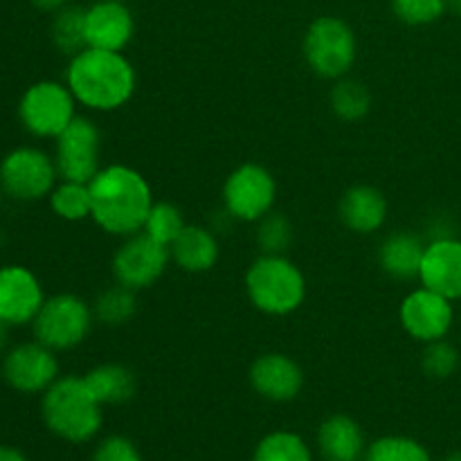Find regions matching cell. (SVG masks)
I'll use <instances>...</instances> for the list:
<instances>
[{
    "label": "cell",
    "instance_id": "6da1fadb",
    "mask_svg": "<svg viewBox=\"0 0 461 461\" xmlns=\"http://www.w3.org/2000/svg\"><path fill=\"white\" fill-rule=\"evenodd\" d=\"M95 223L108 234L131 237L142 232L144 221L153 205L151 187L140 171L124 165L99 169L88 183Z\"/></svg>",
    "mask_w": 461,
    "mask_h": 461
},
{
    "label": "cell",
    "instance_id": "7a4b0ae2",
    "mask_svg": "<svg viewBox=\"0 0 461 461\" xmlns=\"http://www.w3.org/2000/svg\"><path fill=\"white\" fill-rule=\"evenodd\" d=\"M66 84L86 108L115 111L133 97L135 70L122 52L86 48L70 57Z\"/></svg>",
    "mask_w": 461,
    "mask_h": 461
},
{
    "label": "cell",
    "instance_id": "3957f363",
    "mask_svg": "<svg viewBox=\"0 0 461 461\" xmlns=\"http://www.w3.org/2000/svg\"><path fill=\"white\" fill-rule=\"evenodd\" d=\"M102 408L84 376L57 378L41 399V417L48 430L70 444H86L97 435Z\"/></svg>",
    "mask_w": 461,
    "mask_h": 461
},
{
    "label": "cell",
    "instance_id": "277c9868",
    "mask_svg": "<svg viewBox=\"0 0 461 461\" xmlns=\"http://www.w3.org/2000/svg\"><path fill=\"white\" fill-rule=\"evenodd\" d=\"M246 288L252 304L268 315L293 313L306 297L304 275L284 255H261L248 270Z\"/></svg>",
    "mask_w": 461,
    "mask_h": 461
},
{
    "label": "cell",
    "instance_id": "5b68a950",
    "mask_svg": "<svg viewBox=\"0 0 461 461\" xmlns=\"http://www.w3.org/2000/svg\"><path fill=\"white\" fill-rule=\"evenodd\" d=\"M75 104L77 99L68 84L50 79L36 81L18 102V120L34 138L57 140L77 117Z\"/></svg>",
    "mask_w": 461,
    "mask_h": 461
},
{
    "label": "cell",
    "instance_id": "8992f818",
    "mask_svg": "<svg viewBox=\"0 0 461 461\" xmlns=\"http://www.w3.org/2000/svg\"><path fill=\"white\" fill-rule=\"evenodd\" d=\"M90 327H93V311L72 293L48 297L32 322L36 340L52 351L75 349L86 340Z\"/></svg>",
    "mask_w": 461,
    "mask_h": 461
},
{
    "label": "cell",
    "instance_id": "52a82bcc",
    "mask_svg": "<svg viewBox=\"0 0 461 461\" xmlns=\"http://www.w3.org/2000/svg\"><path fill=\"white\" fill-rule=\"evenodd\" d=\"M356 34L342 18L322 16L311 23L304 39L306 63L324 79H342L354 66Z\"/></svg>",
    "mask_w": 461,
    "mask_h": 461
},
{
    "label": "cell",
    "instance_id": "ba28073f",
    "mask_svg": "<svg viewBox=\"0 0 461 461\" xmlns=\"http://www.w3.org/2000/svg\"><path fill=\"white\" fill-rule=\"evenodd\" d=\"M59 178L54 158L43 149L18 147L0 160V189L14 201H41L50 196Z\"/></svg>",
    "mask_w": 461,
    "mask_h": 461
},
{
    "label": "cell",
    "instance_id": "9c48e42d",
    "mask_svg": "<svg viewBox=\"0 0 461 461\" xmlns=\"http://www.w3.org/2000/svg\"><path fill=\"white\" fill-rule=\"evenodd\" d=\"M277 185L273 174L261 165H241L223 185L225 212L239 221H259L273 212Z\"/></svg>",
    "mask_w": 461,
    "mask_h": 461
},
{
    "label": "cell",
    "instance_id": "30bf717a",
    "mask_svg": "<svg viewBox=\"0 0 461 461\" xmlns=\"http://www.w3.org/2000/svg\"><path fill=\"white\" fill-rule=\"evenodd\" d=\"M99 149H102V135L95 122L75 117L57 138L54 165L59 178L88 185L99 174Z\"/></svg>",
    "mask_w": 461,
    "mask_h": 461
},
{
    "label": "cell",
    "instance_id": "8fae6325",
    "mask_svg": "<svg viewBox=\"0 0 461 461\" xmlns=\"http://www.w3.org/2000/svg\"><path fill=\"white\" fill-rule=\"evenodd\" d=\"M169 259V248L158 243L147 232H135L126 237L113 257V273L117 284L131 291H140L153 286L162 277Z\"/></svg>",
    "mask_w": 461,
    "mask_h": 461
},
{
    "label": "cell",
    "instance_id": "7c38bea8",
    "mask_svg": "<svg viewBox=\"0 0 461 461\" xmlns=\"http://www.w3.org/2000/svg\"><path fill=\"white\" fill-rule=\"evenodd\" d=\"M54 354L57 351L39 340L12 347L0 365L5 383L21 394H43L59 378V360Z\"/></svg>",
    "mask_w": 461,
    "mask_h": 461
},
{
    "label": "cell",
    "instance_id": "4fadbf2b",
    "mask_svg": "<svg viewBox=\"0 0 461 461\" xmlns=\"http://www.w3.org/2000/svg\"><path fill=\"white\" fill-rule=\"evenodd\" d=\"M48 300L43 286L25 266L0 268V320L9 327H25L34 322L41 306Z\"/></svg>",
    "mask_w": 461,
    "mask_h": 461
},
{
    "label": "cell",
    "instance_id": "5bb4252c",
    "mask_svg": "<svg viewBox=\"0 0 461 461\" xmlns=\"http://www.w3.org/2000/svg\"><path fill=\"white\" fill-rule=\"evenodd\" d=\"M401 324L414 340H444L453 327V304L439 293L421 286L410 293L401 304Z\"/></svg>",
    "mask_w": 461,
    "mask_h": 461
},
{
    "label": "cell",
    "instance_id": "9a60e30c",
    "mask_svg": "<svg viewBox=\"0 0 461 461\" xmlns=\"http://www.w3.org/2000/svg\"><path fill=\"white\" fill-rule=\"evenodd\" d=\"M419 279L426 288L439 293L446 300H461V241L439 237L423 252Z\"/></svg>",
    "mask_w": 461,
    "mask_h": 461
},
{
    "label": "cell",
    "instance_id": "2e32d148",
    "mask_svg": "<svg viewBox=\"0 0 461 461\" xmlns=\"http://www.w3.org/2000/svg\"><path fill=\"white\" fill-rule=\"evenodd\" d=\"M135 23L129 7L115 0H97L86 9V45L122 52L133 39Z\"/></svg>",
    "mask_w": 461,
    "mask_h": 461
},
{
    "label": "cell",
    "instance_id": "e0dca14e",
    "mask_svg": "<svg viewBox=\"0 0 461 461\" xmlns=\"http://www.w3.org/2000/svg\"><path fill=\"white\" fill-rule=\"evenodd\" d=\"M250 383L264 399L284 403L293 401L304 387V372L293 358L284 354H264L252 363Z\"/></svg>",
    "mask_w": 461,
    "mask_h": 461
},
{
    "label": "cell",
    "instance_id": "ac0fdd59",
    "mask_svg": "<svg viewBox=\"0 0 461 461\" xmlns=\"http://www.w3.org/2000/svg\"><path fill=\"white\" fill-rule=\"evenodd\" d=\"M338 212H340V221L351 232L372 234L385 223L387 201L376 187L356 185V187L347 189Z\"/></svg>",
    "mask_w": 461,
    "mask_h": 461
},
{
    "label": "cell",
    "instance_id": "d6986e66",
    "mask_svg": "<svg viewBox=\"0 0 461 461\" xmlns=\"http://www.w3.org/2000/svg\"><path fill=\"white\" fill-rule=\"evenodd\" d=\"M318 446L324 461H363L365 435L347 414H333L320 426Z\"/></svg>",
    "mask_w": 461,
    "mask_h": 461
},
{
    "label": "cell",
    "instance_id": "ffe728a7",
    "mask_svg": "<svg viewBox=\"0 0 461 461\" xmlns=\"http://www.w3.org/2000/svg\"><path fill=\"white\" fill-rule=\"evenodd\" d=\"M169 252L185 273H207L219 261V241L207 228L187 225L171 243Z\"/></svg>",
    "mask_w": 461,
    "mask_h": 461
},
{
    "label": "cell",
    "instance_id": "44dd1931",
    "mask_svg": "<svg viewBox=\"0 0 461 461\" xmlns=\"http://www.w3.org/2000/svg\"><path fill=\"white\" fill-rule=\"evenodd\" d=\"M423 252H426V246L417 234L396 232L390 234L378 248V264L390 277L408 282V279L419 277Z\"/></svg>",
    "mask_w": 461,
    "mask_h": 461
},
{
    "label": "cell",
    "instance_id": "7402d4cb",
    "mask_svg": "<svg viewBox=\"0 0 461 461\" xmlns=\"http://www.w3.org/2000/svg\"><path fill=\"white\" fill-rule=\"evenodd\" d=\"M84 381L102 405L126 403L135 394V376L124 365H99L86 374Z\"/></svg>",
    "mask_w": 461,
    "mask_h": 461
},
{
    "label": "cell",
    "instance_id": "603a6c76",
    "mask_svg": "<svg viewBox=\"0 0 461 461\" xmlns=\"http://www.w3.org/2000/svg\"><path fill=\"white\" fill-rule=\"evenodd\" d=\"M52 21V41L59 52L75 57L81 50H86V9L77 5H66L63 9L54 12Z\"/></svg>",
    "mask_w": 461,
    "mask_h": 461
},
{
    "label": "cell",
    "instance_id": "cb8c5ba5",
    "mask_svg": "<svg viewBox=\"0 0 461 461\" xmlns=\"http://www.w3.org/2000/svg\"><path fill=\"white\" fill-rule=\"evenodd\" d=\"M252 461H313V455L297 432L277 430L257 444Z\"/></svg>",
    "mask_w": 461,
    "mask_h": 461
},
{
    "label": "cell",
    "instance_id": "d4e9b609",
    "mask_svg": "<svg viewBox=\"0 0 461 461\" xmlns=\"http://www.w3.org/2000/svg\"><path fill=\"white\" fill-rule=\"evenodd\" d=\"M50 207L63 221L88 219L90 212H93L90 187L86 183L63 180L61 185H54V189L50 192Z\"/></svg>",
    "mask_w": 461,
    "mask_h": 461
},
{
    "label": "cell",
    "instance_id": "484cf974",
    "mask_svg": "<svg viewBox=\"0 0 461 461\" xmlns=\"http://www.w3.org/2000/svg\"><path fill=\"white\" fill-rule=\"evenodd\" d=\"M331 108L345 122H358L372 108V95L360 81L340 79L331 90Z\"/></svg>",
    "mask_w": 461,
    "mask_h": 461
},
{
    "label": "cell",
    "instance_id": "4316f807",
    "mask_svg": "<svg viewBox=\"0 0 461 461\" xmlns=\"http://www.w3.org/2000/svg\"><path fill=\"white\" fill-rule=\"evenodd\" d=\"M138 311V304H135V291L131 288L117 286L108 288L95 302V315H97L99 322L108 324V327H120V324H126Z\"/></svg>",
    "mask_w": 461,
    "mask_h": 461
},
{
    "label": "cell",
    "instance_id": "83f0119b",
    "mask_svg": "<svg viewBox=\"0 0 461 461\" xmlns=\"http://www.w3.org/2000/svg\"><path fill=\"white\" fill-rule=\"evenodd\" d=\"M363 461H432L423 444L410 437H381L367 446Z\"/></svg>",
    "mask_w": 461,
    "mask_h": 461
},
{
    "label": "cell",
    "instance_id": "f1b7e54d",
    "mask_svg": "<svg viewBox=\"0 0 461 461\" xmlns=\"http://www.w3.org/2000/svg\"><path fill=\"white\" fill-rule=\"evenodd\" d=\"M185 228H187V223H185L183 214L174 203H153L147 221H144L142 232L169 248Z\"/></svg>",
    "mask_w": 461,
    "mask_h": 461
},
{
    "label": "cell",
    "instance_id": "f546056e",
    "mask_svg": "<svg viewBox=\"0 0 461 461\" xmlns=\"http://www.w3.org/2000/svg\"><path fill=\"white\" fill-rule=\"evenodd\" d=\"M293 230L291 221L279 212H268L264 219H259V230H257V243L264 250V255H284L291 246Z\"/></svg>",
    "mask_w": 461,
    "mask_h": 461
},
{
    "label": "cell",
    "instance_id": "4dcf8cb0",
    "mask_svg": "<svg viewBox=\"0 0 461 461\" xmlns=\"http://www.w3.org/2000/svg\"><path fill=\"white\" fill-rule=\"evenodd\" d=\"M392 7L408 25H428L444 16L448 0H392Z\"/></svg>",
    "mask_w": 461,
    "mask_h": 461
},
{
    "label": "cell",
    "instance_id": "1f68e13d",
    "mask_svg": "<svg viewBox=\"0 0 461 461\" xmlns=\"http://www.w3.org/2000/svg\"><path fill=\"white\" fill-rule=\"evenodd\" d=\"M423 372L432 378H448L453 376L459 365V354L450 342L435 340L428 342L423 351Z\"/></svg>",
    "mask_w": 461,
    "mask_h": 461
},
{
    "label": "cell",
    "instance_id": "d6a6232c",
    "mask_svg": "<svg viewBox=\"0 0 461 461\" xmlns=\"http://www.w3.org/2000/svg\"><path fill=\"white\" fill-rule=\"evenodd\" d=\"M93 461H142L138 446L122 435L106 437L95 448Z\"/></svg>",
    "mask_w": 461,
    "mask_h": 461
},
{
    "label": "cell",
    "instance_id": "836d02e7",
    "mask_svg": "<svg viewBox=\"0 0 461 461\" xmlns=\"http://www.w3.org/2000/svg\"><path fill=\"white\" fill-rule=\"evenodd\" d=\"M34 3L36 9H41V12H59V9L66 7L68 0H32Z\"/></svg>",
    "mask_w": 461,
    "mask_h": 461
},
{
    "label": "cell",
    "instance_id": "e575fe53",
    "mask_svg": "<svg viewBox=\"0 0 461 461\" xmlns=\"http://www.w3.org/2000/svg\"><path fill=\"white\" fill-rule=\"evenodd\" d=\"M0 461H27V457L14 446H0Z\"/></svg>",
    "mask_w": 461,
    "mask_h": 461
},
{
    "label": "cell",
    "instance_id": "d590c367",
    "mask_svg": "<svg viewBox=\"0 0 461 461\" xmlns=\"http://www.w3.org/2000/svg\"><path fill=\"white\" fill-rule=\"evenodd\" d=\"M7 333H9V324H5L3 320H0V351H3L5 345H7Z\"/></svg>",
    "mask_w": 461,
    "mask_h": 461
},
{
    "label": "cell",
    "instance_id": "8d00e7d4",
    "mask_svg": "<svg viewBox=\"0 0 461 461\" xmlns=\"http://www.w3.org/2000/svg\"><path fill=\"white\" fill-rule=\"evenodd\" d=\"M448 9H453L457 16H461V0H448Z\"/></svg>",
    "mask_w": 461,
    "mask_h": 461
},
{
    "label": "cell",
    "instance_id": "74e56055",
    "mask_svg": "<svg viewBox=\"0 0 461 461\" xmlns=\"http://www.w3.org/2000/svg\"><path fill=\"white\" fill-rule=\"evenodd\" d=\"M444 461H461V450H455V453L446 455Z\"/></svg>",
    "mask_w": 461,
    "mask_h": 461
},
{
    "label": "cell",
    "instance_id": "f35d334b",
    "mask_svg": "<svg viewBox=\"0 0 461 461\" xmlns=\"http://www.w3.org/2000/svg\"><path fill=\"white\" fill-rule=\"evenodd\" d=\"M3 196H5V192H3V189H0V205H3Z\"/></svg>",
    "mask_w": 461,
    "mask_h": 461
},
{
    "label": "cell",
    "instance_id": "ab89813d",
    "mask_svg": "<svg viewBox=\"0 0 461 461\" xmlns=\"http://www.w3.org/2000/svg\"><path fill=\"white\" fill-rule=\"evenodd\" d=\"M115 3H124V0H115Z\"/></svg>",
    "mask_w": 461,
    "mask_h": 461
}]
</instances>
